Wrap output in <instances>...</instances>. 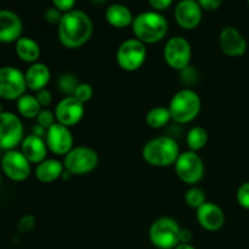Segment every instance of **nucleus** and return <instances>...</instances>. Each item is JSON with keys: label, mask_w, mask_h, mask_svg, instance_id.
Returning a JSON list of instances; mask_svg holds the SVG:
<instances>
[{"label": "nucleus", "mask_w": 249, "mask_h": 249, "mask_svg": "<svg viewBox=\"0 0 249 249\" xmlns=\"http://www.w3.org/2000/svg\"><path fill=\"white\" fill-rule=\"evenodd\" d=\"M58 39L67 49L82 48L90 40L94 32L92 21L82 10H71L63 14L57 26Z\"/></svg>", "instance_id": "f257e3e1"}, {"label": "nucleus", "mask_w": 249, "mask_h": 249, "mask_svg": "<svg viewBox=\"0 0 249 249\" xmlns=\"http://www.w3.org/2000/svg\"><path fill=\"white\" fill-rule=\"evenodd\" d=\"M134 36L143 44H156L168 33V21L157 11H145L134 17L131 24Z\"/></svg>", "instance_id": "f03ea898"}, {"label": "nucleus", "mask_w": 249, "mask_h": 249, "mask_svg": "<svg viewBox=\"0 0 249 249\" xmlns=\"http://www.w3.org/2000/svg\"><path fill=\"white\" fill-rule=\"evenodd\" d=\"M180 153L181 152L177 140L168 135L152 139L142 148V158L145 162L157 168H165L175 164Z\"/></svg>", "instance_id": "7ed1b4c3"}, {"label": "nucleus", "mask_w": 249, "mask_h": 249, "mask_svg": "<svg viewBox=\"0 0 249 249\" xmlns=\"http://www.w3.org/2000/svg\"><path fill=\"white\" fill-rule=\"evenodd\" d=\"M201 97L192 89H182L172 97L169 102L172 121L177 124H187L197 118L201 112Z\"/></svg>", "instance_id": "20e7f679"}, {"label": "nucleus", "mask_w": 249, "mask_h": 249, "mask_svg": "<svg viewBox=\"0 0 249 249\" xmlns=\"http://www.w3.org/2000/svg\"><path fill=\"white\" fill-rule=\"evenodd\" d=\"M181 228L177 220L162 216L152 223L148 232L151 243L158 249H175L180 245Z\"/></svg>", "instance_id": "39448f33"}, {"label": "nucleus", "mask_w": 249, "mask_h": 249, "mask_svg": "<svg viewBox=\"0 0 249 249\" xmlns=\"http://www.w3.org/2000/svg\"><path fill=\"white\" fill-rule=\"evenodd\" d=\"M99 164V155L88 146L73 147L63 160V167L72 175H84L91 173Z\"/></svg>", "instance_id": "423d86ee"}, {"label": "nucleus", "mask_w": 249, "mask_h": 249, "mask_svg": "<svg viewBox=\"0 0 249 249\" xmlns=\"http://www.w3.org/2000/svg\"><path fill=\"white\" fill-rule=\"evenodd\" d=\"M147 56L146 45L139 39L133 38L123 41L117 50L116 60L119 67L126 72H134L142 67Z\"/></svg>", "instance_id": "0eeeda50"}, {"label": "nucleus", "mask_w": 249, "mask_h": 249, "mask_svg": "<svg viewBox=\"0 0 249 249\" xmlns=\"http://www.w3.org/2000/svg\"><path fill=\"white\" fill-rule=\"evenodd\" d=\"M178 178L187 185H196L204 175V162L201 156L194 151L180 153L174 164Z\"/></svg>", "instance_id": "6e6552de"}, {"label": "nucleus", "mask_w": 249, "mask_h": 249, "mask_svg": "<svg viewBox=\"0 0 249 249\" xmlns=\"http://www.w3.org/2000/svg\"><path fill=\"white\" fill-rule=\"evenodd\" d=\"M23 125L12 112H0V150H16L23 141Z\"/></svg>", "instance_id": "1a4fd4ad"}, {"label": "nucleus", "mask_w": 249, "mask_h": 249, "mask_svg": "<svg viewBox=\"0 0 249 249\" xmlns=\"http://www.w3.org/2000/svg\"><path fill=\"white\" fill-rule=\"evenodd\" d=\"M27 84L24 73L12 66L0 67V97L7 101L18 100L26 94Z\"/></svg>", "instance_id": "9d476101"}, {"label": "nucleus", "mask_w": 249, "mask_h": 249, "mask_svg": "<svg viewBox=\"0 0 249 249\" xmlns=\"http://www.w3.org/2000/svg\"><path fill=\"white\" fill-rule=\"evenodd\" d=\"M163 56L170 68L180 72L190 66L192 56L191 45L184 36H173L165 44Z\"/></svg>", "instance_id": "9b49d317"}, {"label": "nucleus", "mask_w": 249, "mask_h": 249, "mask_svg": "<svg viewBox=\"0 0 249 249\" xmlns=\"http://www.w3.org/2000/svg\"><path fill=\"white\" fill-rule=\"evenodd\" d=\"M1 169L5 177L16 182L24 181L31 175V162L21 151L10 150L2 155Z\"/></svg>", "instance_id": "f8f14e48"}, {"label": "nucleus", "mask_w": 249, "mask_h": 249, "mask_svg": "<svg viewBox=\"0 0 249 249\" xmlns=\"http://www.w3.org/2000/svg\"><path fill=\"white\" fill-rule=\"evenodd\" d=\"M85 113V106L78 101L74 96H66L61 100L55 108V116L57 123L62 125L71 126L77 125L83 119Z\"/></svg>", "instance_id": "ddd939ff"}, {"label": "nucleus", "mask_w": 249, "mask_h": 249, "mask_svg": "<svg viewBox=\"0 0 249 249\" xmlns=\"http://www.w3.org/2000/svg\"><path fill=\"white\" fill-rule=\"evenodd\" d=\"M49 151L57 156H66L73 148V135L68 126L56 123L48 129L45 135Z\"/></svg>", "instance_id": "4468645a"}, {"label": "nucleus", "mask_w": 249, "mask_h": 249, "mask_svg": "<svg viewBox=\"0 0 249 249\" xmlns=\"http://www.w3.org/2000/svg\"><path fill=\"white\" fill-rule=\"evenodd\" d=\"M221 51L229 57H240L247 51V41L237 28L226 26L221 29L219 36Z\"/></svg>", "instance_id": "2eb2a0df"}, {"label": "nucleus", "mask_w": 249, "mask_h": 249, "mask_svg": "<svg viewBox=\"0 0 249 249\" xmlns=\"http://www.w3.org/2000/svg\"><path fill=\"white\" fill-rule=\"evenodd\" d=\"M175 19L181 28L191 31L202 21V7L197 0H181L175 7Z\"/></svg>", "instance_id": "dca6fc26"}, {"label": "nucleus", "mask_w": 249, "mask_h": 249, "mask_svg": "<svg viewBox=\"0 0 249 249\" xmlns=\"http://www.w3.org/2000/svg\"><path fill=\"white\" fill-rule=\"evenodd\" d=\"M23 23L17 14L10 10H0V43H16L22 36Z\"/></svg>", "instance_id": "f3484780"}, {"label": "nucleus", "mask_w": 249, "mask_h": 249, "mask_svg": "<svg viewBox=\"0 0 249 249\" xmlns=\"http://www.w3.org/2000/svg\"><path fill=\"white\" fill-rule=\"evenodd\" d=\"M197 221L199 226L207 231H219L225 224L224 211L216 203L207 201L197 209Z\"/></svg>", "instance_id": "a211bd4d"}, {"label": "nucleus", "mask_w": 249, "mask_h": 249, "mask_svg": "<svg viewBox=\"0 0 249 249\" xmlns=\"http://www.w3.org/2000/svg\"><path fill=\"white\" fill-rule=\"evenodd\" d=\"M48 145L46 141L40 136H36L31 134L28 136H24L23 141L21 143V152L24 157L31 162V164H39L43 160H46L48 155Z\"/></svg>", "instance_id": "6ab92c4d"}, {"label": "nucleus", "mask_w": 249, "mask_h": 249, "mask_svg": "<svg viewBox=\"0 0 249 249\" xmlns=\"http://www.w3.org/2000/svg\"><path fill=\"white\" fill-rule=\"evenodd\" d=\"M24 78H26L27 89L36 92L41 89H45L50 82L51 72L45 63L36 62L27 68Z\"/></svg>", "instance_id": "aec40b11"}, {"label": "nucleus", "mask_w": 249, "mask_h": 249, "mask_svg": "<svg viewBox=\"0 0 249 249\" xmlns=\"http://www.w3.org/2000/svg\"><path fill=\"white\" fill-rule=\"evenodd\" d=\"M63 173H65L63 163H61L57 160H53V158H50V160L46 158L45 160L36 164V170H34L36 179L44 184H50V182L56 181L60 178H62Z\"/></svg>", "instance_id": "412c9836"}, {"label": "nucleus", "mask_w": 249, "mask_h": 249, "mask_svg": "<svg viewBox=\"0 0 249 249\" xmlns=\"http://www.w3.org/2000/svg\"><path fill=\"white\" fill-rule=\"evenodd\" d=\"M105 17L109 26L114 28H125V27L131 26L134 22V16L129 7L122 4L109 5L107 7Z\"/></svg>", "instance_id": "4be33fe9"}, {"label": "nucleus", "mask_w": 249, "mask_h": 249, "mask_svg": "<svg viewBox=\"0 0 249 249\" xmlns=\"http://www.w3.org/2000/svg\"><path fill=\"white\" fill-rule=\"evenodd\" d=\"M15 51L19 60L31 65L38 62L40 57V46L34 39L28 36H21L15 43Z\"/></svg>", "instance_id": "5701e85b"}, {"label": "nucleus", "mask_w": 249, "mask_h": 249, "mask_svg": "<svg viewBox=\"0 0 249 249\" xmlns=\"http://www.w3.org/2000/svg\"><path fill=\"white\" fill-rule=\"evenodd\" d=\"M41 106L39 105L38 100H36V95L24 94L17 100V111L21 114L23 118L33 119L38 117L40 113Z\"/></svg>", "instance_id": "b1692460"}, {"label": "nucleus", "mask_w": 249, "mask_h": 249, "mask_svg": "<svg viewBox=\"0 0 249 249\" xmlns=\"http://www.w3.org/2000/svg\"><path fill=\"white\" fill-rule=\"evenodd\" d=\"M172 121V116L168 107H153L146 114V123L152 129L164 128Z\"/></svg>", "instance_id": "393cba45"}, {"label": "nucleus", "mask_w": 249, "mask_h": 249, "mask_svg": "<svg viewBox=\"0 0 249 249\" xmlns=\"http://www.w3.org/2000/svg\"><path fill=\"white\" fill-rule=\"evenodd\" d=\"M208 142V133L202 126H194L186 134V145L190 151L198 152L206 147Z\"/></svg>", "instance_id": "a878e982"}, {"label": "nucleus", "mask_w": 249, "mask_h": 249, "mask_svg": "<svg viewBox=\"0 0 249 249\" xmlns=\"http://www.w3.org/2000/svg\"><path fill=\"white\" fill-rule=\"evenodd\" d=\"M185 202L190 208H194L197 211L199 207L203 206L207 202L206 192L197 186L190 187L185 194Z\"/></svg>", "instance_id": "bb28decb"}, {"label": "nucleus", "mask_w": 249, "mask_h": 249, "mask_svg": "<svg viewBox=\"0 0 249 249\" xmlns=\"http://www.w3.org/2000/svg\"><path fill=\"white\" fill-rule=\"evenodd\" d=\"M79 85L77 78L72 74H63L61 75V78L58 79V87L60 90L67 96H73L74 95L75 89Z\"/></svg>", "instance_id": "cd10ccee"}, {"label": "nucleus", "mask_w": 249, "mask_h": 249, "mask_svg": "<svg viewBox=\"0 0 249 249\" xmlns=\"http://www.w3.org/2000/svg\"><path fill=\"white\" fill-rule=\"evenodd\" d=\"M73 96H74L78 101H80L82 104L85 105L87 102H89L90 100L92 99V96H94V89H92L91 85L88 84V83H79V85H78L77 89H75Z\"/></svg>", "instance_id": "c85d7f7f"}, {"label": "nucleus", "mask_w": 249, "mask_h": 249, "mask_svg": "<svg viewBox=\"0 0 249 249\" xmlns=\"http://www.w3.org/2000/svg\"><path fill=\"white\" fill-rule=\"evenodd\" d=\"M36 122H38V125L43 126V128L46 129V130L50 129L53 124L57 123L55 112H51L50 109H46V108L41 109L40 113H39L38 117H36Z\"/></svg>", "instance_id": "c756f323"}, {"label": "nucleus", "mask_w": 249, "mask_h": 249, "mask_svg": "<svg viewBox=\"0 0 249 249\" xmlns=\"http://www.w3.org/2000/svg\"><path fill=\"white\" fill-rule=\"evenodd\" d=\"M237 202L242 208L249 209V181L243 182L237 190Z\"/></svg>", "instance_id": "7c9ffc66"}, {"label": "nucleus", "mask_w": 249, "mask_h": 249, "mask_svg": "<svg viewBox=\"0 0 249 249\" xmlns=\"http://www.w3.org/2000/svg\"><path fill=\"white\" fill-rule=\"evenodd\" d=\"M63 12H61L60 10H57L56 7H49V9L45 10L44 12V18L48 23L53 24V26H58L62 19Z\"/></svg>", "instance_id": "2f4dec72"}, {"label": "nucleus", "mask_w": 249, "mask_h": 249, "mask_svg": "<svg viewBox=\"0 0 249 249\" xmlns=\"http://www.w3.org/2000/svg\"><path fill=\"white\" fill-rule=\"evenodd\" d=\"M36 225V218L33 215H24L19 219L18 224H17V230L19 232H28Z\"/></svg>", "instance_id": "473e14b6"}, {"label": "nucleus", "mask_w": 249, "mask_h": 249, "mask_svg": "<svg viewBox=\"0 0 249 249\" xmlns=\"http://www.w3.org/2000/svg\"><path fill=\"white\" fill-rule=\"evenodd\" d=\"M36 97L38 100L39 105L41 106V108H45V107L50 106V104L53 102V95H51V92L46 88L36 91Z\"/></svg>", "instance_id": "72a5a7b5"}, {"label": "nucleus", "mask_w": 249, "mask_h": 249, "mask_svg": "<svg viewBox=\"0 0 249 249\" xmlns=\"http://www.w3.org/2000/svg\"><path fill=\"white\" fill-rule=\"evenodd\" d=\"M53 7L60 10L61 12L66 14V12L73 10L75 4V0H53Z\"/></svg>", "instance_id": "f704fd0d"}, {"label": "nucleus", "mask_w": 249, "mask_h": 249, "mask_svg": "<svg viewBox=\"0 0 249 249\" xmlns=\"http://www.w3.org/2000/svg\"><path fill=\"white\" fill-rule=\"evenodd\" d=\"M197 1H198L202 10H207V11L218 10L223 4V0H197Z\"/></svg>", "instance_id": "c9c22d12"}, {"label": "nucleus", "mask_w": 249, "mask_h": 249, "mask_svg": "<svg viewBox=\"0 0 249 249\" xmlns=\"http://www.w3.org/2000/svg\"><path fill=\"white\" fill-rule=\"evenodd\" d=\"M148 2H150V6L152 7L153 11L160 12L172 6L173 0H148Z\"/></svg>", "instance_id": "e433bc0d"}, {"label": "nucleus", "mask_w": 249, "mask_h": 249, "mask_svg": "<svg viewBox=\"0 0 249 249\" xmlns=\"http://www.w3.org/2000/svg\"><path fill=\"white\" fill-rule=\"evenodd\" d=\"M194 238L191 231L189 229H181V233H180V243H190Z\"/></svg>", "instance_id": "4c0bfd02"}, {"label": "nucleus", "mask_w": 249, "mask_h": 249, "mask_svg": "<svg viewBox=\"0 0 249 249\" xmlns=\"http://www.w3.org/2000/svg\"><path fill=\"white\" fill-rule=\"evenodd\" d=\"M46 129H44L43 126H40V125H38V124H36V125H34L33 126V135H36V136H40V138H43V136H45L46 135Z\"/></svg>", "instance_id": "58836bf2"}, {"label": "nucleus", "mask_w": 249, "mask_h": 249, "mask_svg": "<svg viewBox=\"0 0 249 249\" xmlns=\"http://www.w3.org/2000/svg\"><path fill=\"white\" fill-rule=\"evenodd\" d=\"M175 249H196L191 243H180L179 246H177Z\"/></svg>", "instance_id": "ea45409f"}, {"label": "nucleus", "mask_w": 249, "mask_h": 249, "mask_svg": "<svg viewBox=\"0 0 249 249\" xmlns=\"http://www.w3.org/2000/svg\"><path fill=\"white\" fill-rule=\"evenodd\" d=\"M92 2H97V4H100V2H104L105 0H91Z\"/></svg>", "instance_id": "a19ab883"}, {"label": "nucleus", "mask_w": 249, "mask_h": 249, "mask_svg": "<svg viewBox=\"0 0 249 249\" xmlns=\"http://www.w3.org/2000/svg\"><path fill=\"white\" fill-rule=\"evenodd\" d=\"M0 185H1V177H0Z\"/></svg>", "instance_id": "79ce46f5"}, {"label": "nucleus", "mask_w": 249, "mask_h": 249, "mask_svg": "<svg viewBox=\"0 0 249 249\" xmlns=\"http://www.w3.org/2000/svg\"><path fill=\"white\" fill-rule=\"evenodd\" d=\"M248 4H249V0H248Z\"/></svg>", "instance_id": "37998d69"}]
</instances>
